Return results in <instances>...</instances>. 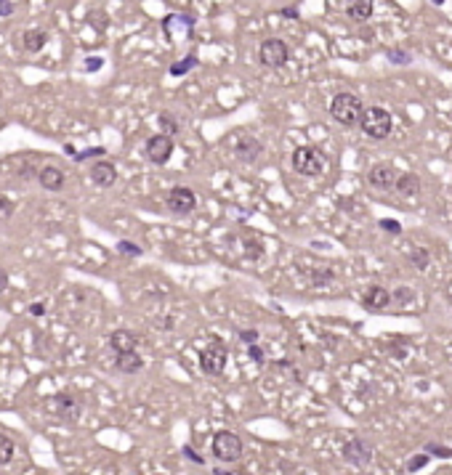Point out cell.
Wrapping results in <instances>:
<instances>
[{"instance_id":"cell-18","label":"cell","mask_w":452,"mask_h":475,"mask_svg":"<svg viewBox=\"0 0 452 475\" xmlns=\"http://www.w3.org/2000/svg\"><path fill=\"white\" fill-rule=\"evenodd\" d=\"M45 43H48V32H45V29H27L24 35H22V48H24L27 53L43 51Z\"/></svg>"},{"instance_id":"cell-35","label":"cell","mask_w":452,"mask_h":475,"mask_svg":"<svg viewBox=\"0 0 452 475\" xmlns=\"http://www.w3.org/2000/svg\"><path fill=\"white\" fill-rule=\"evenodd\" d=\"M239 340H242V343H248V345L258 343V332H255V330H245V332H239Z\"/></svg>"},{"instance_id":"cell-39","label":"cell","mask_w":452,"mask_h":475,"mask_svg":"<svg viewBox=\"0 0 452 475\" xmlns=\"http://www.w3.org/2000/svg\"><path fill=\"white\" fill-rule=\"evenodd\" d=\"M332 279V271H327V274H314V284H325V282H330Z\"/></svg>"},{"instance_id":"cell-6","label":"cell","mask_w":452,"mask_h":475,"mask_svg":"<svg viewBox=\"0 0 452 475\" xmlns=\"http://www.w3.org/2000/svg\"><path fill=\"white\" fill-rule=\"evenodd\" d=\"M226 356H229L226 345L221 343V340H213V343L199 353V370L205 372L208 377H218L226 367Z\"/></svg>"},{"instance_id":"cell-34","label":"cell","mask_w":452,"mask_h":475,"mask_svg":"<svg viewBox=\"0 0 452 475\" xmlns=\"http://www.w3.org/2000/svg\"><path fill=\"white\" fill-rule=\"evenodd\" d=\"M118 250L122 252V255H141V250H139L136 244H131V242H120Z\"/></svg>"},{"instance_id":"cell-14","label":"cell","mask_w":452,"mask_h":475,"mask_svg":"<svg viewBox=\"0 0 452 475\" xmlns=\"http://www.w3.org/2000/svg\"><path fill=\"white\" fill-rule=\"evenodd\" d=\"M88 175H91V181L96 186H101V189H109V186L118 181V168L112 165V162H106V159H101V162H96V165H91V170H88Z\"/></svg>"},{"instance_id":"cell-5","label":"cell","mask_w":452,"mask_h":475,"mask_svg":"<svg viewBox=\"0 0 452 475\" xmlns=\"http://www.w3.org/2000/svg\"><path fill=\"white\" fill-rule=\"evenodd\" d=\"M258 59H261V64L269 66V69H279V66L288 64V59H290V48H288V43L279 38H269L261 43V48H258Z\"/></svg>"},{"instance_id":"cell-33","label":"cell","mask_w":452,"mask_h":475,"mask_svg":"<svg viewBox=\"0 0 452 475\" xmlns=\"http://www.w3.org/2000/svg\"><path fill=\"white\" fill-rule=\"evenodd\" d=\"M101 66H104V59H101V56H91V59L85 61V69H88V72H99Z\"/></svg>"},{"instance_id":"cell-38","label":"cell","mask_w":452,"mask_h":475,"mask_svg":"<svg viewBox=\"0 0 452 475\" xmlns=\"http://www.w3.org/2000/svg\"><path fill=\"white\" fill-rule=\"evenodd\" d=\"M184 454H186V457H189V460H192L195 465H205V460H202V457H199V454H197L195 449H192V446H184Z\"/></svg>"},{"instance_id":"cell-17","label":"cell","mask_w":452,"mask_h":475,"mask_svg":"<svg viewBox=\"0 0 452 475\" xmlns=\"http://www.w3.org/2000/svg\"><path fill=\"white\" fill-rule=\"evenodd\" d=\"M375 3L372 0H346V16L351 22H367L372 16Z\"/></svg>"},{"instance_id":"cell-12","label":"cell","mask_w":452,"mask_h":475,"mask_svg":"<svg viewBox=\"0 0 452 475\" xmlns=\"http://www.w3.org/2000/svg\"><path fill=\"white\" fill-rule=\"evenodd\" d=\"M53 411L66 423H75L83 414V404H80V398L69 396V393H59V396H53Z\"/></svg>"},{"instance_id":"cell-32","label":"cell","mask_w":452,"mask_h":475,"mask_svg":"<svg viewBox=\"0 0 452 475\" xmlns=\"http://www.w3.org/2000/svg\"><path fill=\"white\" fill-rule=\"evenodd\" d=\"M248 356L255 361V364H264L266 361V353H264V348L258 343H253V345H248Z\"/></svg>"},{"instance_id":"cell-27","label":"cell","mask_w":452,"mask_h":475,"mask_svg":"<svg viewBox=\"0 0 452 475\" xmlns=\"http://www.w3.org/2000/svg\"><path fill=\"white\" fill-rule=\"evenodd\" d=\"M431 462V454H415V457H410L407 460V473H418V470H423L425 465Z\"/></svg>"},{"instance_id":"cell-29","label":"cell","mask_w":452,"mask_h":475,"mask_svg":"<svg viewBox=\"0 0 452 475\" xmlns=\"http://www.w3.org/2000/svg\"><path fill=\"white\" fill-rule=\"evenodd\" d=\"M425 454H431V457H444V460H452V449H450V446H442V444H434V441H428V444H425Z\"/></svg>"},{"instance_id":"cell-41","label":"cell","mask_w":452,"mask_h":475,"mask_svg":"<svg viewBox=\"0 0 452 475\" xmlns=\"http://www.w3.org/2000/svg\"><path fill=\"white\" fill-rule=\"evenodd\" d=\"M282 16H288V19H298V11H295V8H282Z\"/></svg>"},{"instance_id":"cell-11","label":"cell","mask_w":452,"mask_h":475,"mask_svg":"<svg viewBox=\"0 0 452 475\" xmlns=\"http://www.w3.org/2000/svg\"><path fill=\"white\" fill-rule=\"evenodd\" d=\"M394 181H397V168L388 165V162H381V165H372L367 170V184L378 191H388L394 189Z\"/></svg>"},{"instance_id":"cell-15","label":"cell","mask_w":452,"mask_h":475,"mask_svg":"<svg viewBox=\"0 0 452 475\" xmlns=\"http://www.w3.org/2000/svg\"><path fill=\"white\" fill-rule=\"evenodd\" d=\"M141 343V337L136 335V332H128V330H118L109 335V345H112V351L115 353H122V351H136Z\"/></svg>"},{"instance_id":"cell-21","label":"cell","mask_w":452,"mask_h":475,"mask_svg":"<svg viewBox=\"0 0 452 475\" xmlns=\"http://www.w3.org/2000/svg\"><path fill=\"white\" fill-rule=\"evenodd\" d=\"M261 152H264V146L258 144L255 138H245V141L237 146V157L242 159V162H255V159L261 157Z\"/></svg>"},{"instance_id":"cell-10","label":"cell","mask_w":452,"mask_h":475,"mask_svg":"<svg viewBox=\"0 0 452 475\" xmlns=\"http://www.w3.org/2000/svg\"><path fill=\"white\" fill-rule=\"evenodd\" d=\"M173 154V138L165 133H157L146 141V157L152 159L155 165H165Z\"/></svg>"},{"instance_id":"cell-25","label":"cell","mask_w":452,"mask_h":475,"mask_svg":"<svg viewBox=\"0 0 452 475\" xmlns=\"http://www.w3.org/2000/svg\"><path fill=\"white\" fill-rule=\"evenodd\" d=\"M13 451H16V446H13V441L8 436H3L0 433V465H8L13 460Z\"/></svg>"},{"instance_id":"cell-31","label":"cell","mask_w":452,"mask_h":475,"mask_svg":"<svg viewBox=\"0 0 452 475\" xmlns=\"http://www.w3.org/2000/svg\"><path fill=\"white\" fill-rule=\"evenodd\" d=\"M378 226L383 228L386 234H402V224H399V221H391V218H383V221H378Z\"/></svg>"},{"instance_id":"cell-40","label":"cell","mask_w":452,"mask_h":475,"mask_svg":"<svg viewBox=\"0 0 452 475\" xmlns=\"http://www.w3.org/2000/svg\"><path fill=\"white\" fill-rule=\"evenodd\" d=\"M43 311H45V308H43V303H32V305H29V314H32V316H43Z\"/></svg>"},{"instance_id":"cell-30","label":"cell","mask_w":452,"mask_h":475,"mask_svg":"<svg viewBox=\"0 0 452 475\" xmlns=\"http://www.w3.org/2000/svg\"><path fill=\"white\" fill-rule=\"evenodd\" d=\"M11 215H13V202L0 194V221H8Z\"/></svg>"},{"instance_id":"cell-3","label":"cell","mask_w":452,"mask_h":475,"mask_svg":"<svg viewBox=\"0 0 452 475\" xmlns=\"http://www.w3.org/2000/svg\"><path fill=\"white\" fill-rule=\"evenodd\" d=\"M325 165H327V159H325V154L319 152L317 146H298L292 152V168H295V173L306 175V178L319 175V173L325 170Z\"/></svg>"},{"instance_id":"cell-23","label":"cell","mask_w":452,"mask_h":475,"mask_svg":"<svg viewBox=\"0 0 452 475\" xmlns=\"http://www.w3.org/2000/svg\"><path fill=\"white\" fill-rule=\"evenodd\" d=\"M412 300H415V290L412 287H397V290L391 292V305H397V308H404Z\"/></svg>"},{"instance_id":"cell-42","label":"cell","mask_w":452,"mask_h":475,"mask_svg":"<svg viewBox=\"0 0 452 475\" xmlns=\"http://www.w3.org/2000/svg\"><path fill=\"white\" fill-rule=\"evenodd\" d=\"M428 3H434V6H444L447 0H428Z\"/></svg>"},{"instance_id":"cell-7","label":"cell","mask_w":452,"mask_h":475,"mask_svg":"<svg viewBox=\"0 0 452 475\" xmlns=\"http://www.w3.org/2000/svg\"><path fill=\"white\" fill-rule=\"evenodd\" d=\"M162 32H165V38L171 40L189 38L195 32V16H189V13H168L162 19Z\"/></svg>"},{"instance_id":"cell-9","label":"cell","mask_w":452,"mask_h":475,"mask_svg":"<svg viewBox=\"0 0 452 475\" xmlns=\"http://www.w3.org/2000/svg\"><path fill=\"white\" fill-rule=\"evenodd\" d=\"M341 451H344L346 462L357 465V467H365V465H370V460H372V444L370 441H362V438L346 441Z\"/></svg>"},{"instance_id":"cell-19","label":"cell","mask_w":452,"mask_h":475,"mask_svg":"<svg viewBox=\"0 0 452 475\" xmlns=\"http://www.w3.org/2000/svg\"><path fill=\"white\" fill-rule=\"evenodd\" d=\"M118 370L125 372V374H139L144 370V358L136 351H122V353H118Z\"/></svg>"},{"instance_id":"cell-36","label":"cell","mask_w":452,"mask_h":475,"mask_svg":"<svg viewBox=\"0 0 452 475\" xmlns=\"http://www.w3.org/2000/svg\"><path fill=\"white\" fill-rule=\"evenodd\" d=\"M88 157H104V149H85V152L75 154V159H88Z\"/></svg>"},{"instance_id":"cell-22","label":"cell","mask_w":452,"mask_h":475,"mask_svg":"<svg viewBox=\"0 0 452 475\" xmlns=\"http://www.w3.org/2000/svg\"><path fill=\"white\" fill-rule=\"evenodd\" d=\"M195 66H197V56H195V53H186L181 61L171 64V75L173 78H184L186 72H189V69H195Z\"/></svg>"},{"instance_id":"cell-2","label":"cell","mask_w":452,"mask_h":475,"mask_svg":"<svg viewBox=\"0 0 452 475\" xmlns=\"http://www.w3.org/2000/svg\"><path fill=\"white\" fill-rule=\"evenodd\" d=\"M362 101H359L354 93H338L330 101V115L335 122H341L346 128L351 125H359V117H362Z\"/></svg>"},{"instance_id":"cell-20","label":"cell","mask_w":452,"mask_h":475,"mask_svg":"<svg viewBox=\"0 0 452 475\" xmlns=\"http://www.w3.org/2000/svg\"><path fill=\"white\" fill-rule=\"evenodd\" d=\"M394 186H397V191L402 197H415L421 191V178L415 173H402V175H397Z\"/></svg>"},{"instance_id":"cell-8","label":"cell","mask_w":452,"mask_h":475,"mask_svg":"<svg viewBox=\"0 0 452 475\" xmlns=\"http://www.w3.org/2000/svg\"><path fill=\"white\" fill-rule=\"evenodd\" d=\"M197 207V197L192 189L186 186H176L171 194H168V210L176 215H189V212Z\"/></svg>"},{"instance_id":"cell-4","label":"cell","mask_w":452,"mask_h":475,"mask_svg":"<svg viewBox=\"0 0 452 475\" xmlns=\"http://www.w3.org/2000/svg\"><path fill=\"white\" fill-rule=\"evenodd\" d=\"M211 451L218 462H237L239 454H242V438L232 430H218L213 436Z\"/></svg>"},{"instance_id":"cell-26","label":"cell","mask_w":452,"mask_h":475,"mask_svg":"<svg viewBox=\"0 0 452 475\" xmlns=\"http://www.w3.org/2000/svg\"><path fill=\"white\" fill-rule=\"evenodd\" d=\"M410 263L418 268V271H425L428 263H431V252L428 250H418V252H410Z\"/></svg>"},{"instance_id":"cell-24","label":"cell","mask_w":452,"mask_h":475,"mask_svg":"<svg viewBox=\"0 0 452 475\" xmlns=\"http://www.w3.org/2000/svg\"><path fill=\"white\" fill-rule=\"evenodd\" d=\"M386 59H388L391 64H399V66L412 64V53L404 51V48H388V51H386Z\"/></svg>"},{"instance_id":"cell-1","label":"cell","mask_w":452,"mask_h":475,"mask_svg":"<svg viewBox=\"0 0 452 475\" xmlns=\"http://www.w3.org/2000/svg\"><path fill=\"white\" fill-rule=\"evenodd\" d=\"M359 128L365 131V136H370L375 141H383L391 136V128H394V119L386 112L383 106H367L362 109V117H359Z\"/></svg>"},{"instance_id":"cell-16","label":"cell","mask_w":452,"mask_h":475,"mask_svg":"<svg viewBox=\"0 0 452 475\" xmlns=\"http://www.w3.org/2000/svg\"><path fill=\"white\" fill-rule=\"evenodd\" d=\"M38 181L45 191H62L66 184V175L59 170V168H51V165H48V168H43V170L38 173Z\"/></svg>"},{"instance_id":"cell-28","label":"cell","mask_w":452,"mask_h":475,"mask_svg":"<svg viewBox=\"0 0 452 475\" xmlns=\"http://www.w3.org/2000/svg\"><path fill=\"white\" fill-rule=\"evenodd\" d=\"M160 128H162L165 136H176V133H178V122H176V117H171L168 112H162V115H160Z\"/></svg>"},{"instance_id":"cell-37","label":"cell","mask_w":452,"mask_h":475,"mask_svg":"<svg viewBox=\"0 0 452 475\" xmlns=\"http://www.w3.org/2000/svg\"><path fill=\"white\" fill-rule=\"evenodd\" d=\"M13 0H0V16H11L13 13Z\"/></svg>"},{"instance_id":"cell-13","label":"cell","mask_w":452,"mask_h":475,"mask_svg":"<svg viewBox=\"0 0 452 475\" xmlns=\"http://www.w3.org/2000/svg\"><path fill=\"white\" fill-rule=\"evenodd\" d=\"M362 305L367 308V311H383L391 305V292L386 290V287H367V290L362 292Z\"/></svg>"}]
</instances>
